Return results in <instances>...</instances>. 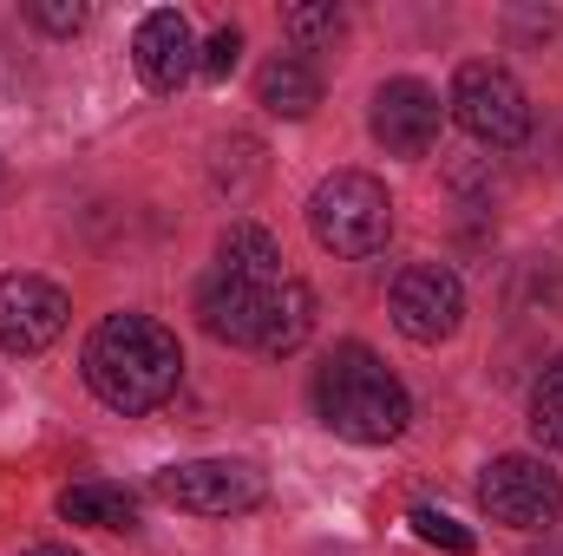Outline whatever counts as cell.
I'll return each instance as SVG.
<instances>
[{"instance_id": "cell-18", "label": "cell", "mask_w": 563, "mask_h": 556, "mask_svg": "<svg viewBox=\"0 0 563 556\" xmlns=\"http://www.w3.org/2000/svg\"><path fill=\"white\" fill-rule=\"evenodd\" d=\"M413 537L420 544H432V551H445V556H472V531L459 524V518H445V511H432V504H413Z\"/></svg>"}, {"instance_id": "cell-12", "label": "cell", "mask_w": 563, "mask_h": 556, "mask_svg": "<svg viewBox=\"0 0 563 556\" xmlns=\"http://www.w3.org/2000/svg\"><path fill=\"white\" fill-rule=\"evenodd\" d=\"M197 314H203V334L230 341V347H256V314H263V288L230 276H210L197 288Z\"/></svg>"}, {"instance_id": "cell-5", "label": "cell", "mask_w": 563, "mask_h": 556, "mask_svg": "<svg viewBox=\"0 0 563 556\" xmlns=\"http://www.w3.org/2000/svg\"><path fill=\"white\" fill-rule=\"evenodd\" d=\"M478 504L492 524H511V531H551L563 518V478L531 458V452H511V458H492L485 478H478Z\"/></svg>"}, {"instance_id": "cell-20", "label": "cell", "mask_w": 563, "mask_h": 556, "mask_svg": "<svg viewBox=\"0 0 563 556\" xmlns=\"http://www.w3.org/2000/svg\"><path fill=\"white\" fill-rule=\"evenodd\" d=\"M26 20H33L40 33H53V40H73V33L86 26V7H79V0H26Z\"/></svg>"}, {"instance_id": "cell-8", "label": "cell", "mask_w": 563, "mask_h": 556, "mask_svg": "<svg viewBox=\"0 0 563 556\" xmlns=\"http://www.w3.org/2000/svg\"><path fill=\"white\" fill-rule=\"evenodd\" d=\"M465 321V281L452 276L445 263H413L407 276L394 281V327L420 347L452 341Z\"/></svg>"}, {"instance_id": "cell-2", "label": "cell", "mask_w": 563, "mask_h": 556, "mask_svg": "<svg viewBox=\"0 0 563 556\" xmlns=\"http://www.w3.org/2000/svg\"><path fill=\"white\" fill-rule=\"evenodd\" d=\"M314 413H321V425H328L334 438H347V445H387V438L407 432L413 400H407V387L380 367L374 347L347 341V347H334L328 367L314 374Z\"/></svg>"}, {"instance_id": "cell-11", "label": "cell", "mask_w": 563, "mask_h": 556, "mask_svg": "<svg viewBox=\"0 0 563 556\" xmlns=\"http://www.w3.org/2000/svg\"><path fill=\"white\" fill-rule=\"evenodd\" d=\"M314 334V288L295 276H282L263 288V314H256V347L269 360H288L301 354V341Z\"/></svg>"}, {"instance_id": "cell-6", "label": "cell", "mask_w": 563, "mask_h": 556, "mask_svg": "<svg viewBox=\"0 0 563 556\" xmlns=\"http://www.w3.org/2000/svg\"><path fill=\"white\" fill-rule=\"evenodd\" d=\"M157 498L190 518H243L263 504V471L243 458H190V465L157 471Z\"/></svg>"}, {"instance_id": "cell-10", "label": "cell", "mask_w": 563, "mask_h": 556, "mask_svg": "<svg viewBox=\"0 0 563 556\" xmlns=\"http://www.w3.org/2000/svg\"><path fill=\"white\" fill-rule=\"evenodd\" d=\"M132 66L151 92H177L190 73H197V40H190V20L177 7H157L144 13L139 33H132Z\"/></svg>"}, {"instance_id": "cell-16", "label": "cell", "mask_w": 563, "mask_h": 556, "mask_svg": "<svg viewBox=\"0 0 563 556\" xmlns=\"http://www.w3.org/2000/svg\"><path fill=\"white\" fill-rule=\"evenodd\" d=\"M341 26H347V20H341V7H334V0H301V7H288V13H282V33H288L301 53L334 46V40H341Z\"/></svg>"}, {"instance_id": "cell-21", "label": "cell", "mask_w": 563, "mask_h": 556, "mask_svg": "<svg viewBox=\"0 0 563 556\" xmlns=\"http://www.w3.org/2000/svg\"><path fill=\"white\" fill-rule=\"evenodd\" d=\"M26 556H79V551H73V544H33Z\"/></svg>"}, {"instance_id": "cell-7", "label": "cell", "mask_w": 563, "mask_h": 556, "mask_svg": "<svg viewBox=\"0 0 563 556\" xmlns=\"http://www.w3.org/2000/svg\"><path fill=\"white\" fill-rule=\"evenodd\" d=\"M66 321H73V301L59 281L26 276V269L0 276V347L7 354H46L66 334Z\"/></svg>"}, {"instance_id": "cell-17", "label": "cell", "mask_w": 563, "mask_h": 556, "mask_svg": "<svg viewBox=\"0 0 563 556\" xmlns=\"http://www.w3.org/2000/svg\"><path fill=\"white\" fill-rule=\"evenodd\" d=\"M531 432H538V445L563 452V354L538 374V387H531Z\"/></svg>"}, {"instance_id": "cell-15", "label": "cell", "mask_w": 563, "mask_h": 556, "mask_svg": "<svg viewBox=\"0 0 563 556\" xmlns=\"http://www.w3.org/2000/svg\"><path fill=\"white\" fill-rule=\"evenodd\" d=\"M59 518L66 524H92V531H139V498L125 485L86 478V485H66L59 491Z\"/></svg>"}, {"instance_id": "cell-9", "label": "cell", "mask_w": 563, "mask_h": 556, "mask_svg": "<svg viewBox=\"0 0 563 556\" xmlns=\"http://www.w3.org/2000/svg\"><path fill=\"white\" fill-rule=\"evenodd\" d=\"M374 138L387 144L394 157H426L439 138V92L426 79H387L374 92V112H367Z\"/></svg>"}, {"instance_id": "cell-14", "label": "cell", "mask_w": 563, "mask_h": 556, "mask_svg": "<svg viewBox=\"0 0 563 556\" xmlns=\"http://www.w3.org/2000/svg\"><path fill=\"white\" fill-rule=\"evenodd\" d=\"M256 99H263V112H276V119H308V112L321 105V73H314L308 59H295V53H276V59L256 73Z\"/></svg>"}, {"instance_id": "cell-3", "label": "cell", "mask_w": 563, "mask_h": 556, "mask_svg": "<svg viewBox=\"0 0 563 556\" xmlns=\"http://www.w3.org/2000/svg\"><path fill=\"white\" fill-rule=\"evenodd\" d=\"M308 230H314V243L328 256H347V263L380 256L387 236H394V197L367 170H334L308 197Z\"/></svg>"}, {"instance_id": "cell-1", "label": "cell", "mask_w": 563, "mask_h": 556, "mask_svg": "<svg viewBox=\"0 0 563 556\" xmlns=\"http://www.w3.org/2000/svg\"><path fill=\"white\" fill-rule=\"evenodd\" d=\"M184 380V347L164 321L151 314H106L86 341V387L112 413H151L177 393Z\"/></svg>"}, {"instance_id": "cell-22", "label": "cell", "mask_w": 563, "mask_h": 556, "mask_svg": "<svg viewBox=\"0 0 563 556\" xmlns=\"http://www.w3.org/2000/svg\"><path fill=\"white\" fill-rule=\"evenodd\" d=\"M531 556H563V537H551V544H544V551H531Z\"/></svg>"}, {"instance_id": "cell-19", "label": "cell", "mask_w": 563, "mask_h": 556, "mask_svg": "<svg viewBox=\"0 0 563 556\" xmlns=\"http://www.w3.org/2000/svg\"><path fill=\"white\" fill-rule=\"evenodd\" d=\"M236 59H243V33H236V26H217V33L197 46V73H203V79H230Z\"/></svg>"}, {"instance_id": "cell-4", "label": "cell", "mask_w": 563, "mask_h": 556, "mask_svg": "<svg viewBox=\"0 0 563 556\" xmlns=\"http://www.w3.org/2000/svg\"><path fill=\"white\" fill-rule=\"evenodd\" d=\"M452 119H459L478 144H492V151H511V144L531 138V99H525V86H518L505 66H492V59L459 66V79H452Z\"/></svg>"}, {"instance_id": "cell-13", "label": "cell", "mask_w": 563, "mask_h": 556, "mask_svg": "<svg viewBox=\"0 0 563 556\" xmlns=\"http://www.w3.org/2000/svg\"><path fill=\"white\" fill-rule=\"evenodd\" d=\"M217 276L250 281V288H269V281H282L276 236H269L263 223H230V230H223V243H217Z\"/></svg>"}]
</instances>
